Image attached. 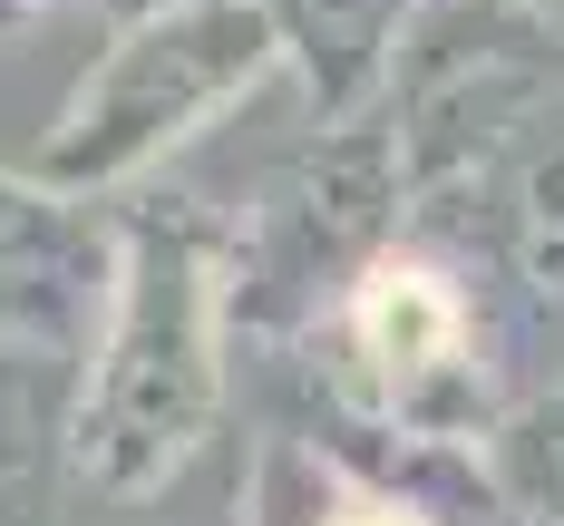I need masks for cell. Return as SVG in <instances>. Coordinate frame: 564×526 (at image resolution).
I'll list each match as a JSON object with an SVG mask.
<instances>
[{
    "label": "cell",
    "mask_w": 564,
    "mask_h": 526,
    "mask_svg": "<svg viewBox=\"0 0 564 526\" xmlns=\"http://www.w3.org/2000/svg\"><path fill=\"white\" fill-rule=\"evenodd\" d=\"M117 225L127 264L68 429V497L88 517L156 507L205 459L234 380V215L195 195H137Z\"/></svg>",
    "instance_id": "1"
},
{
    "label": "cell",
    "mask_w": 564,
    "mask_h": 526,
    "mask_svg": "<svg viewBox=\"0 0 564 526\" xmlns=\"http://www.w3.org/2000/svg\"><path fill=\"white\" fill-rule=\"evenodd\" d=\"M409 157V244L507 283L516 195L564 157V30L525 0H419L380 88Z\"/></svg>",
    "instance_id": "2"
},
{
    "label": "cell",
    "mask_w": 564,
    "mask_h": 526,
    "mask_svg": "<svg viewBox=\"0 0 564 526\" xmlns=\"http://www.w3.org/2000/svg\"><path fill=\"white\" fill-rule=\"evenodd\" d=\"M273 78H292V50L253 0H147L78 68V88L58 98L20 167L78 205H108Z\"/></svg>",
    "instance_id": "3"
},
{
    "label": "cell",
    "mask_w": 564,
    "mask_h": 526,
    "mask_svg": "<svg viewBox=\"0 0 564 526\" xmlns=\"http://www.w3.org/2000/svg\"><path fill=\"white\" fill-rule=\"evenodd\" d=\"M409 157L380 108L312 127V147H292L234 215V342L312 351L409 244Z\"/></svg>",
    "instance_id": "4"
},
{
    "label": "cell",
    "mask_w": 564,
    "mask_h": 526,
    "mask_svg": "<svg viewBox=\"0 0 564 526\" xmlns=\"http://www.w3.org/2000/svg\"><path fill=\"white\" fill-rule=\"evenodd\" d=\"M312 390L390 419L409 439H467L487 449V429L507 419V400L487 390L497 380V322H487V283L429 254V244H399L370 283L350 292L332 332L312 351H292Z\"/></svg>",
    "instance_id": "5"
},
{
    "label": "cell",
    "mask_w": 564,
    "mask_h": 526,
    "mask_svg": "<svg viewBox=\"0 0 564 526\" xmlns=\"http://www.w3.org/2000/svg\"><path fill=\"white\" fill-rule=\"evenodd\" d=\"M127 225L108 205H78L30 167H0V342L88 361L117 302Z\"/></svg>",
    "instance_id": "6"
},
{
    "label": "cell",
    "mask_w": 564,
    "mask_h": 526,
    "mask_svg": "<svg viewBox=\"0 0 564 526\" xmlns=\"http://www.w3.org/2000/svg\"><path fill=\"white\" fill-rule=\"evenodd\" d=\"M292 50V78L312 98V127H350L380 108L390 58L419 20V0H253Z\"/></svg>",
    "instance_id": "7"
},
{
    "label": "cell",
    "mask_w": 564,
    "mask_h": 526,
    "mask_svg": "<svg viewBox=\"0 0 564 526\" xmlns=\"http://www.w3.org/2000/svg\"><path fill=\"white\" fill-rule=\"evenodd\" d=\"M88 361L0 342V526H50L68 497V429H78Z\"/></svg>",
    "instance_id": "8"
},
{
    "label": "cell",
    "mask_w": 564,
    "mask_h": 526,
    "mask_svg": "<svg viewBox=\"0 0 564 526\" xmlns=\"http://www.w3.org/2000/svg\"><path fill=\"white\" fill-rule=\"evenodd\" d=\"M487 477H497L516 526H564V380L555 390H525L487 429Z\"/></svg>",
    "instance_id": "9"
},
{
    "label": "cell",
    "mask_w": 564,
    "mask_h": 526,
    "mask_svg": "<svg viewBox=\"0 0 564 526\" xmlns=\"http://www.w3.org/2000/svg\"><path fill=\"white\" fill-rule=\"evenodd\" d=\"M507 283L535 302V312H555L564 322V157L525 195H516V225H507Z\"/></svg>",
    "instance_id": "10"
},
{
    "label": "cell",
    "mask_w": 564,
    "mask_h": 526,
    "mask_svg": "<svg viewBox=\"0 0 564 526\" xmlns=\"http://www.w3.org/2000/svg\"><path fill=\"white\" fill-rule=\"evenodd\" d=\"M40 20H50V10H30V0H0V50H10V40H30Z\"/></svg>",
    "instance_id": "11"
},
{
    "label": "cell",
    "mask_w": 564,
    "mask_h": 526,
    "mask_svg": "<svg viewBox=\"0 0 564 526\" xmlns=\"http://www.w3.org/2000/svg\"><path fill=\"white\" fill-rule=\"evenodd\" d=\"M30 10H58V0H30ZM117 20H137V10H147V0H108Z\"/></svg>",
    "instance_id": "12"
},
{
    "label": "cell",
    "mask_w": 564,
    "mask_h": 526,
    "mask_svg": "<svg viewBox=\"0 0 564 526\" xmlns=\"http://www.w3.org/2000/svg\"><path fill=\"white\" fill-rule=\"evenodd\" d=\"M525 10H535V20H555V30H564V0H525Z\"/></svg>",
    "instance_id": "13"
},
{
    "label": "cell",
    "mask_w": 564,
    "mask_h": 526,
    "mask_svg": "<svg viewBox=\"0 0 564 526\" xmlns=\"http://www.w3.org/2000/svg\"><path fill=\"white\" fill-rule=\"evenodd\" d=\"M507 526H516V517H507Z\"/></svg>",
    "instance_id": "14"
}]
</instances>
